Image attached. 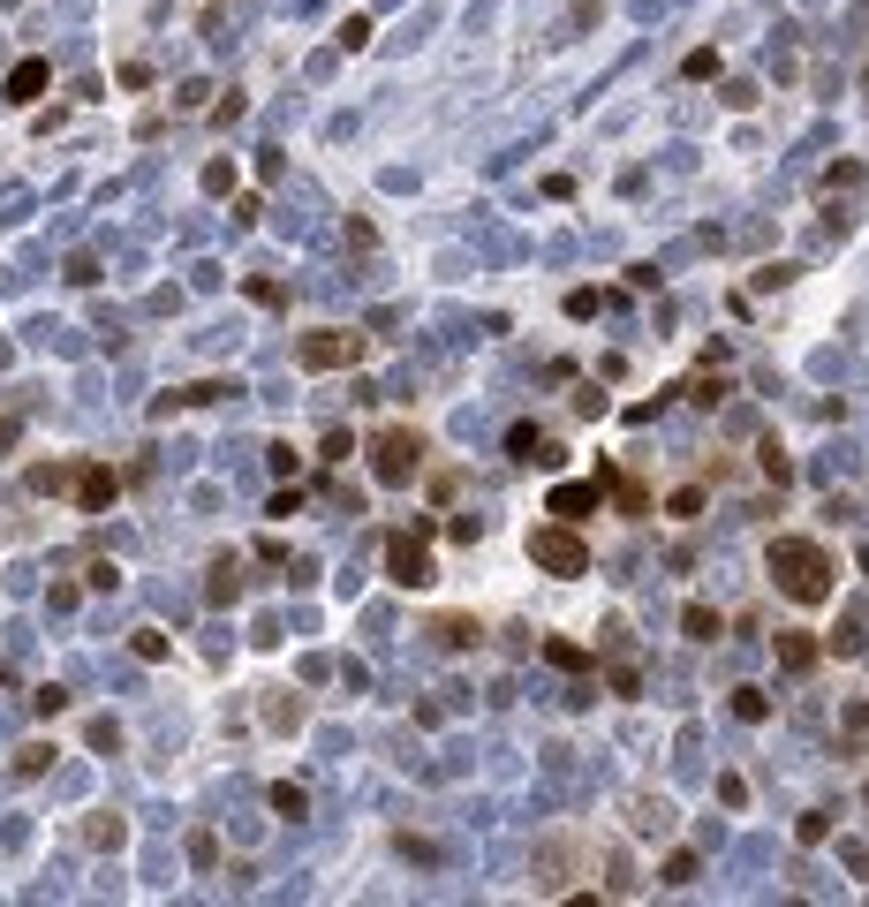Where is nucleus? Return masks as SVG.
Returning a JSON list of instances; mask_svg holds the SVG:
<instances>
[{"mask_svg":"<svg viewBox=\"0 0 869 907\" xmlns=\"http://www.w3.org/2000/svg\"><path fill=\"white\" fill-rule=\"evenodd\" d=\"M386 567H393V582H401V590H424V582H431V552L416 545V537H393V545H386Z\"/></svg>","mask_w":869,"mask_h":907,"instance_id":"5","label":"nucleus"},{"mask_svg":"<svg viewBox=\"0 0 869 907\" xmlns=\"http://www.w3.org/2000/svg\"><path fill=\"white\" fill-rule=\"evenodd\" d=\"M771 582H779L794 605H824L839 582V560L817 537H771Z\"/></svg>","mask_w":869,"mask_h":907,"instance_id":"1","label":"nucleus"},{"mask_svg":"<svg viewBox=\"0 0 869 907\" xmlns=\"http://www.w3.org/2000/svg\"><path fill=\"white\" fill-rule=\"evenodd\" d=\"M681 628L696 635V643H718V613L711 605H681Z\"/></svg>","mask_w":869,"mask_h":907,"instance_id":"11","label":"nucleus"},{"mask_svg":"<svg viewBox=\"0 0 869 907\" xmlns=\"http://www.w3.org/2000/svg\"><path fill=\"white\" fill-rule=\"evenodd\" d=\"M529 560L545 567V575H590V545H582L567 522H545V530H529Z\"/></svg>","mask_w":869,"mask_h":907,"instance_id":"3","label":"nucleus"},{"mask_svg":"<svg viewBox=\"0 0 869 907\" xmlns=\"http://www.w3.org/2000/svg\"><path fill=\"white\" fill-rule=\"evenodd\" d=\"M545 658H552L560 673H590V651H582V643H567V635H552V643H545Z\"/></svg>","mask_w":869,"mask_h":907,"instance_id":"9","label":"nucleus"},{"mask_svg":"<svg viewBox=\"0 0 869 907\" xmlns=\"http://www.w3.org/2000/svg\"><path fill=\"white\" fill-rule=\"evenodd\" d=\"M416 469H424V439H416L409 424H393V431H378V439H371V477L378 484H409Z\"/></svg>","mask_w":869,"mask_h":907,"instance_id":"2","label":"nucleus"},{"mask_svg":"<svg viewBox=\"0 0 869 907\" xmlns=\"http://www.w3.org/2000/svg\"><path fill=\"white\" fill-rule=\"evenodd\" d=\"M273 809L280 817H303V787H273Z\"/></svg>","mask_w":869,"mask_h":907,"instance_id":"23","label":"nucleus"},{"mask_svg":"<svg viewBox=\"0 0 869 907\" xmlns=\"http://www.w3.org/2000/svg\"><path fill=\"white\" fill-rule=\"evenodd\" d=\"M76 492H84V507H106V499H114V477H106V469H84Z\"/></svg>","mask_w":869,"mask_h":907,"instance_id":"15","label":"nucleus"},{"mask_svg":"<svg viewBox=\"0 0 869 907\" xmlns=\"http://www.w3.org/2000/svg\"><path fill=\"white\" fill-rule=\"evenodd\" d=\"M341 46H348V53L371 46V16H348V23H341Z\"/></svg>","mask_w":869,"mask_h":907,"instance_id":"21","label":"nucleus"},{"mask_svg":"<svg viewBox=\"0 0 869 907\" xmlns=\"http://www.w3.org/2000/svg\"><path fill=\"white\" fill-rule=\"evenodd\" d=\"M764 711H771V703H764V688H733V719H749V726H756Z\"/></svg>","mask_w":869,"mask_h":907,"instance_id":"17","label":"nucleus"},{"mask_svg":"<svg viewBox=\"0 0 869 907\" xmlns=\"http://www.w3.org/2000/svg\"><path fill=\"white\" fill-rule=\"evenodd\" d=\"M560 522H582V514H597V484H552V499H545Z\"/></svg>","mask_w":869,"mask_h":907,"instance_id":"7","label":"nucleus"},{"mask_svg":"<svg viewBox=\"0 0 869 907\" xmlns=\"http://www.w3.org/2000/svg\"><path fill=\"white\" fill-rule=\"evenodd\" d=\"M794 839H801V847H824V839H832V817H824V809H809V817L794 824Z\"/></svg>","mask_w":869,"mask_h":907,"instance_id":"16","label":"nucleus"},{"mask_svg":"<svg viewBox=\"0 0 869 907\" xmlns=\"http://www.w3.org/2000/svg\"><path fill=\"white\" fill-rule=\"evenodd\" d=\"M356 356H363L356 333H310V341H303V363H310V371H341V363H356Z\"/></svg>","mask_w":869,"mask_h":907,"instance_id":"4","label":"nucleus"},{"mask_svg":"<svg viewBox=\"0 0 869 907\" xmlns=\"http://www.w3.org/2000/svg\"><path fill=\"white\" fill-rule=\"evenodd\" d=\"M431 635H439L446 651H469V643H477L484 628H477V620H439V628H431Z\"/></svg>","mask_w":869,"mask_h":907,"instance_id":"12","label":"nucleus"},{"mask_svg":"<svg viewBox=\"0 0 869 907\" xmlns=\"http://www.w3.org/2000/svg\"><path fill=\"white\" fill-rule=\"evenodd\" d=\"M862 643H869V620H862V613H847V620H839V635H832V651H839V658H854Z\"/></svg>","mask_w":869,"mask_h":907,"instance_id":"10","label":"nucleus"},{"mask_svg":"<svg viewBox=\"0 0 869 907\" xmlns=\"http://www.w3.org/2000/svg\"><path fill=\"white\" fill-rule=\"evenodd\" d=\"M665 885H696V855H688V847H681V855H665Z\"/></svg>","mask_w":869,"mask_h":907,"instance_id":"18","label":"nucleus"},{"mask_svg":"<svg viewBox=\"0 0 869 907\" xmlns=\"http://www.w3.org/2000/svg\"><path fill=\"white\" fill-rule=\"evenodd\" d=\"M817 658H824V643H817L809 628H786V635H779V666H786V673H809Z\"/></svg>","mask_w":869,"mask_h":907,"instance_id":"6","label":"nucleus"},{"mask_svg":"<svg viewBox=\"0 0 869 907\" xmlns=\"http://www.w3.org/2000/svg\"><path fill=\"white\" fill-rule=\"evenodd\" d=\"M537 446H545V431H537V424H514V431H507V454H514V462H537Z\"/></svg>","mask_w":869,"mask_h":907,"instance_id":"14","label":"nucleus"},{"mask_svg":"<svg viewBox=\"0 0 869 907\" xmlns=\"http://www.w3.org/2000/svg\"><path fill=\"white\" fill-rule=\"evenodd\" d=\"M681 76H688V84H703V76H718V53H711V46H703V53H688V61H681Z\"/></svg>","mask_w":869,"mask_h":907,"instance_id":"19","label":"nucleus"},{"mask_svg":"<svg viewBox=\"0 0 869 907\" xmlns=\"http://www.w3.org/2000/svg\"><path fill=\"white\" fill-rule=\"evenodd\" d=\"M718 802L741 809V802H749V779H741V771H726V779H718Z\"/></svg>","mask_w":869,"mask_h":907,"instance_id":"22","label":"nucleus"},{"mask_svg":"<svg viewBox=\"0 0 869 907\" xmlns=\"http://www.w3.org/2000/svg\"><path fill=\"white\" fill-rule=\"evenodd\" d=\"M46 91V61H16V76H8V99H38Z\"/></svg>","mask_w":869,"mask_h":907,"instance_id":"8","label":"nucleus"},{"mask_svg":"<svg viewBox=\"0 0 869 907\" xmlns=\"http://www.w3.org/2000/svg\"><path fill=\"white\" fill-rule=\"evenodd\" d=\"M605 484H613L620 514H650V492H643V484H635V477H605Z\"/></svg>","mask_w":869,"mask_h":907,"instance_id":"13","label":"nucleus"},{"mask_svg":"<svg viewBox=\"0 0 869 907\" xmlns=\"http://www.w3.org/2000/svg\"><path fill=\"white\" fill-rule=\"evenodd\" d=\"M756 462H764V477H771V484H786V477H794V462H786V454H779L771 439H764V454H756Z\"/></svg>","mask_w":869,"mask_h":907,"instance_id":"20","label":"nucleus"}]
</instances>
